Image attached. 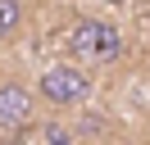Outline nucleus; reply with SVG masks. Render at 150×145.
I'll return each instance as SVG.
<instances>
[{
	"instance_id": "obj_1",
	"label": "nucleus",
	"mask_w": 150,
	"mask_h": 145,
	"mask_svg": "<svg viewBox=\"0 0 150 145\" xmlns=\"http://www.w3.org/2000/svg\"><path fill=\"white\" fill-rule=\"evenodd\" d=\"M123 27L109 23V18H77L73 27H68V54H73L82 68H105V63H118L123 59Z\"/></svg>"
},
{
	"instance_id": "obj_2",
	"label": "nucleus",
	"mask_w": 150,
	"mask_h": 145,
	"mask_svg": "<svg viewBox=\"0 0 150 145\" xmlns=\"http://www.w3.org/2000/svg\"><path fill=\"white\" fill-rule=\"evenodd\" d=\"M91 91H96V82L82 63H50L37 72V95L50 109H77L91 100Z\"/></svg>"
},
{
	"instance_id": "obj_3",
	"label": "nucleus",
	"mask_w": 150,
	"mask_h": 145,
	"mask_svg": "<svg viewBox=\"0 0 150 145\" xmlns=\"http://www.w3.org/2000/svg\"><path fill=\"white\" fill-rule=\"evenodd\" d=\"M37 118V91L23 82H0V132H23Z\"/></svg>"
},
{
	"instance_id": "obj_4",
	"label": "nucleus",
	"mask_w": 150,
	"mask_h": 145,
	"mask_svg": "<svg viewBox=\"0 0 150 145\" xmlns=\"http://www.w3.org/2000/svg\"><path fill=\"white\" fill-rule=\"evenodd\" d=\"M23 18H28L23 0H0V45L14 41V36L23 32Z\"/></svg>"
},
{
	"instance_id": "obj_5",
	"label": "nucleus",
	"mask_w": 150,
	"mask_h": 145,
	"mask_svg": "<svg viewBox=\"0 0 150 145\" xmlns=\"http://www.w3.org/2000/svg\"><path fill=\"white\" fill-rule=\"evenodd\" d=\"M46 141H50V145H73V136H68L64 127H55V122H50V127H46Z\"/></svg>"
},
{
	"instance_id": "obj_6",
	"label": "nucleus",
	"mask_w": 150,
	"mask_h": 145,
	"mask_svg": "<svg viewBox=\"0 0 150 145\" xmlns=\"http://www.w3.org/2000/svg\"><path fill=\"white\" fill-rule=\"evenodd\" d=\"M0 145H28V141H23V132H5V136H0Z\"/></svg>"
},
{
	"instance_id": "obj_7",
	"label": "nucleus",
	"mask_w": 150,
	"mask_h": 145,
	"mask_svg": "<svg viewBox=\"0 0 150 145\" xmlns=\"http://www.w3.org/2000/svg\"><path fill=\"white\" fill-rule=\"evenodd\" d=\"M100 5H127V0H100Z\"/></svg>"
}]
</instances>
